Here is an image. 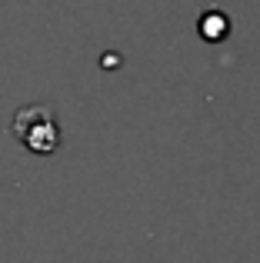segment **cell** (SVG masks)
I'll return each mask as SVG.
<instances>
[{
    "instance_id": "cell-2",
    "label": "cell",
    "mask_w": 260,
    "mask_h": 263,
    "mask_svg": "<svg viewBox=\"0 0 260 263\" xmlns=\"http://www.w3.org/2000/svg\"><path fill=\"white\" fill-rule=\"evenodd\" d=\"M197 30H200V37L203 40H224L230 33V20L224 17V13H203L200 17V24H197Z\"/></svg>"
},
{
    "instance_id": "cell-1",
    "label": "cell",
    "mask_w": 260,
    "mask_h": 263,
    "mask_svg": "<svg viewBox=\"0 0 260 263\" xmlns=\"http://www.w3.org/2000/svg\"><path fill=\"white\" fill-rule=\"evenodd\" d=\"M10 134L17 137L20 147H27L30 154L47 157L60 147V123L50 103H27L13 114Z\"/></svg>"
}]
</instances>
